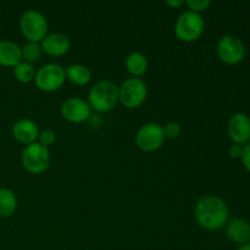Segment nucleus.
<instances>
[{
    "label": "nucleus",
    "mask_w": 250,
    "mask_h": 250,
    "mask_svg": "<svg viewBox=\"0 0 250 250\" xmlns=\"http://www.w3.org/2000/svg\"><path fill=\"white\" fill-rule=\"evenodd\" d=\"M194 217L202 229L207 231H217L226 226L229 207L224 199L216 195H205L195 205Z\"/></svg>",
    "instance_id": "obj_1"
},
{
    "label": "nucleus",
    "mask_w": 250,
    "mask_h": 250,
    "mask_svg": "<svg viewBox=\"0 0 250 250\" xmlns=\"http://www.w3.org/2000/svg\"><path fill=\"white\" fill-rule=\"evenodd\" d=\"M87 102L98 114L112 111L119 104V87L111 81H99L89 89Z\"/></svg>",
    "instance_id": "obj_2"
},
{
    "label": "nucleus",
    "mask_w": 250,
    "mask_h": 250,
    "mask_svg": "<svg viewBox=\"0 0 250 250\" xmlns=\"http://www.w3.org/2000/svg\"><path fill=\"white\" fill-rule=\"evenodd\" d=\"M20 29L27 42L41 43L49 31V23L43 12L38 10H27L20 19Z\"/></svg>",
    "instance_id": "obj_3"
},
{
    "label": "nucleus",
    "mask_w": 250,
    "mask_h": 250,
    "mask_svg": "<svg viewBox=\"0 0 250 250\" xmlns=\"http://www.w3.org/2000/svg\"><path fill=\"white\" fill-rule=\"evenodd\" d=\"M175 34L183 43L198 41L205 31V22L202 15L192 11H185L178 16L175 23Z\"/></svg>",
    "instance_id": "obj_4"
},
{
    "label": "nucleus",
    "mask_w": 250,
    "mask_h": 250,
    "mask_svg": "<svg viewBox=\"0 0 250 250\" xmlns=\"http://www.w3.org/2000/svg\"><path fill=\"white\" fill-rule=\"evenodd\" d=\"M148 97V85L142 78H126L119 87V103L126 109H137Z\"/></svg>",
    "instance_id": "obj_5"
},
{
    "label": "nucleus",
    "mask_w": 250,
    "mask_h": 250,
    "mask_svg": "<svg viewBox=\"0 0 250 250\" xmlns=\"http://www.w3.org/2000/svg\"><path fill=\"white\" fill-rule=\"evenodd\" d=\"M50 151L49 148L36 142L24 146L21 154L22 166L32 175H42L50 165Z\"/></svg>",
    "instance_id": "obj_6"
},
{
    "label": "nucleus",
    "mask_w": 250,
    "mask_h": 250,
    "mask_svg": "<svg viewBox=\"0 0 250 250\" xmlns=\"http://www.w3.org/2000/svg\"><path fill=\"white\" fill-rule=\"evenodd\" d=\"M33 82L36 87L42 92H56L66 82L65 67L56 62L45 63L37 70Z\"/></svg>",
    "instance_id": "obj_7"
},
{
    "label": "nucleus",
    "mask_w": 250,
    "mask_h": 250,
    "mask_svg": "<svg viewBox=\"0 0 250 250\" xmlns=\"http://www.w3.org/2000/svg\"><path fill=\"white\" fill-rule=\"evenodd\" d=\"M166 141L164 128L156 122H148L139 127L136 133V144L142 151L154 153L164 146Z\"/></svg>",
    "instance_id": "obj_8"
},
{
    "label": "nucleus",
    "mask_w": 250,
    "mask_h": 250,
    "mask_svg": "<svg viewBox=\"0 0 250 250\" xmlns=\"http://www.w3.org/2000/svg\"><path fill=\"white\" fill-rule=\"evenodd\" d=\"M216 53L220 60L226 65H237L246 56V46L238 37L227 34L217 43Z\"/></svg>",
    "instance_id": "obj_9"
},
{
    "label": "nucleus",
    "mask_w": 250,
    "mask_h": 250,
    "mask_svg": "<svg viewBox=\"0 0 250 250\" xmlns=\"http://www.w3.org/2000/svg\"><path fill=\"white\" fill-rule=\"evenodd\" d=\"M61 116L70 124H83L92 116V109L85 99L71 97L62 103L60 107Z\"/></svg>",
    "instance_id": "obj_10"
},
{
    "label": "nucleus",
    "mask_w": 250,
    "mask_h": 250,
    "mask_svg": "<svg viewBox=\"0 0 250 250\" xmlns=\"http://www.w3.org/2000/svg\"><path fill=\"white\" fill-rule=\"evenodd\" d=\"M229 136L234 144H248L250 139V119L246 114H234L227 126Z\"/></svg>",
    "instance_id": "obj_11"
},
{
    "label": "nucleus",
    "mask_w": 250,
    "mask_h": 250,
    "mask_svg": "<svg viewBox=\"0 0 250 250\" xmlns=\"http://www.w3.org/2000/svg\"><path fill=\"white\" fill-rule=\"evenodd\" d=\"M39 127L33 120L20 119L12 126V137L23 146L36 143L39 137Z\"/></svg>",
    "instance_id": "obj_12"
},
{
    "label": "nucleus",
    "mask_w": 250,
    "mask_h": 250,
    "mask_svg": "<svg viewBox=\"0 0 250 250\" xmlns=\"http://www.w3.org/2000/svg\"><path fill=\"white\" fill-rule=\"evenodd\" d=\"M43 53L46 55L58 58L68 53L71 48V42L67 36L62 33H50L41 42Z\"/></svg>",
    "instance_id": "obj_13"
},
{
    "label": "nucleus",
    "mask_w": 250,
    "mask_h": 250,
    "mask_svg": "<svg viewBox=\"0 0 250 250\" xmlns=\"http://www.w3.org/2000/svg\"><path fill=\"white\" fill-rule=\"evenodd\" d=\"M226 236L237 244L250 243V224L243 219H234L226 226Z\"/></svg>",
    "instance_id": "obj_14"
},
{
    "label": "nucleus",
    "mask_w": 250,
    "mask_h": 250,
    "mask_svg": "<svg viewBox=\"0 0 250 250\" xmlns=\"http://www.w3.org/2000/svg\"><path fill=\"white\" fill-rule=\"evenodd\" d=\"M22 61L21 46L12 41H0V66L14 68Z\"/></svg>",
    "instance_id": "obj_15"
},
{
    "label": "nucleus",
    "mask_w": 250,
    "mask_h": 250,
    "mask_svg": "<svg viewBox=\"0 0 250 250\" xmlns=\"http://www.w3.org/2000/svg\"><path fill=\"white\" fill-rule=\"evenodd\" d=\"M125 67L131 77L141 78L148 71L149 62L146 56L141 51H133L125 60Z\"/></svg>",
    "instance_id": "obj_16"
},
{
    "label": "nucleus",
    "mask_w": 250,
    "mask_h": 250,
    "mask_svg": "<svg viewBox=\"0 0 250 250\" xmlns=\"http://www.w3.org/2000/svg\"><path fill=\"white\" fill-rule=\"evenodd\" d=\"M66 80L76 85H85L92 81V72L82 63H72L65 68Z\"/></svg>",
    "instance_id": "obj_17"
},
{
    "label": "nucleus",
    "mask_w": 250,
    "mask_h": 250,
    "mask_svg": "<svg viewBox=\"0 0 250 250\" xmlns=\"http://www.w3.org/2000/svg\"><path fill=\"white\" fill-rule=\"evenodd\" d=\"M17 207L19 202L16 194L9 188H0V217L7 219L14 216Z\"/></svg>",
    "instance_id": "obj_18"
},
{
    "label": "nucleus",
    "mask_w": 250,
    "mask_h": 250,
    "mask_svg": "<svg viewBox=\"0 0 250 250\" xmlns=\"http://www.w3.org/2000/svg\"><path fill=\"white\" fill-rule=\"evenodd\" d=\"M12 70H14L15 78L23 84L33 82L34 77H36L37 70L32 63L26 62V61H21L20 63H17Z\"/></svg>",
    "instance_id": "obj_19"
},
{
    "label": "nucleus",
    "mask_w": 250,
    "mask_h": 250,
    "mask_svg": "<svg viewBox=\"0 0 250 250\" xmlns=\"http://www.w3.org/2000/svg\"><path fill=\"white\" fill-rule=\"evenodd\" d=\"M21 53H22V61L32 63L41 59L43 50H42L41 43H34V42H26L23 46H21Z\"/></svg>",
    "instance_id": "obj_20"
},
{
    "label": "nucleus",
    "mask_w": 250,
    "mask_h": 250,
    "mask_svg": "<svg viewBox=\"0 0 250 250\" xmlns=\"http://www.w3.org/2000/svg\"><path fill=\"white\" fill-rule=\"evenodd\" d=\"M185 5H187L188 10L195 14H202V12L207 11L209 9V6L211 5V2L209 0H188L185 2Z\"/></svg>",
    "instance_id": "obj_21"
},
{
    "label": "nucleus",
    "mask_w": 250,
    "mask_h": 250,
    "mask_svg": "<svg viewBox=\"0 0 250 250\" xmlns=\"http://www.w3.org/2000/svg\"><path fill=\"white\" fill-rule=\"evenodd\" d=\"M163 128L166 139H176L182 133V127H181V125L178 122H168Z\"/></svg>",
    "instance_id": "obj_22"
},
{
    "label": "nucleus",
    "mask_w": 250,
    "mask_h": 250,
    "mask_svg": "<svg viewBox=\"0 0 250 250\" xmlns=\"http://www.w3.org/2000/svg\"><path fill=\"white\" fill-rule=\"evenodd\" d=\"M56 141V134L53 129H43V131L39 132V137H38V143H41L42 146H53Z\"/></svg>",
    "instance_id": "obj_23"
},
{
    "label": "nucleus",
    "mask_w": 250,
    "mask_h": 250,
    "mask_svg": "<svg viewBox=\"0 0 250 250\" xmlns=\"http://www.w3.org/2000/svg\"><path fill=\"white\" fill-rule=\"evenodd\" d=\"M242 163L244 167L250 172V143L243 146V154H242Z\"/></svg>",
    "instance_id": "obj_24"
},
{
    "label": "nucleus",
    "mask_w": 250,
    "mask_h": 250,
    "mask_svg": "<svg viewBox=\"0 0 250 250\" xmlns=\"http://www.w3.org/2000/svg\"><path fill=\"white\" fill-rule=\"evenodd\" d=\"M242 154H243V146H239V144H233V146H229V155L233 159L242 158Z\"/></svg>",
    "instance_id": "obj_25"
},
{
    "label": "nucleus",
    "mask_w": 250,
    "mask_h": 250,
    "mask_svg": "<svg viewBox=\"0 0 250 250\" xmlns=\"http://www.w3.org/2000/svg\"><path fill=\"white\" fill-rule=\"evenodd\" d=\"M186 1H183V0H168V1H166V4L168 5V6L173 7V9H177V7H181L185 5Z\"/></svg>",
    "instance_id": "obj_26"
},
{
    "label": "nucleus",
    "mask_w": 250,
    "mask_h": 250,
    "mask_svg": "<svg viewBox=\"0 0 250 250\" xmlns=\"http://www.w3.org/2000/svg\"><path fill=\"white\" fill-rule=\"evenodd\" d=\"M237 250H250V243L249 244H244V246H241Z\"/></svg>",
    "instance_id": "obj_27"
}]
</instances>
